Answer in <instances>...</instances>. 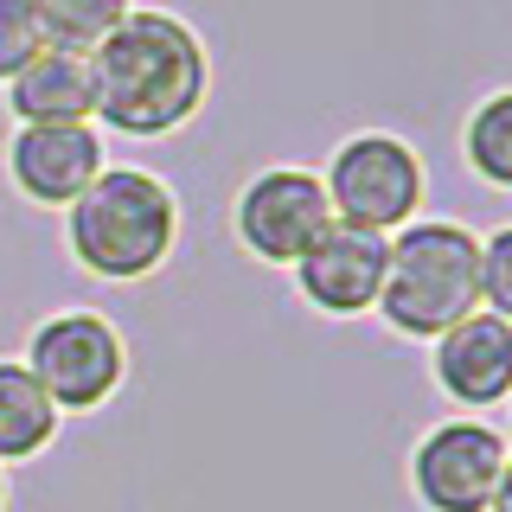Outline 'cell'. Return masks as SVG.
Listing matches in <instances>:
<instances>
[{
	"mask_svg": "<svg viewBox=\"0 0 512 512\" xmlns=\"http://www.w3.org/2000/svg\"><path fill=\"white\" fill-rule=\"evenodd\" d=\"M7 109L20 116V128L26 122H90L96 116L90 58L84 52H52V45H45V52L7 84Z\"/></svg>",
	"mask_w": 512,
	"mask_h": 512,
	"instance_id": "8fae6325",
	"label": "cell"
},
{
	"mask_svg": "<svg viewBox=\"0 0 512 512\" xmlns=\"http://www.w3.org/2000/svg\"><path fill=\"white\" fill-rule=\"evenodd\" d=\"M180 199L148 167H103L64 205V250L96 282H141L173 256Z\"/></svg>",
	"mask_w": 512,
	"mask_h": 512,
	"instance_id": "7a4b0ae2",
	"label": "cell"
},
{
	"mask_svg": "<svg viewBox=\"0 0 512 512\" xmlns=\"http://www.w3.org/2000/svg\"><path fill=\"white\" fill-rule=\"evenodd\" d=\"M0 506H7V474H0Z\"/></svg>",
	"mask_w": 512,
	"mask_h": 512,
	"instance_id": "e0dca14e",
	"label": "cell"
},
{
	"mask_svg": "<svg viewBox=\"0 0 512 512\" xmlns=\"http://www.w3.org/2000/svg\"><path fill=\"white\" fill-rule=\"evenodd\" d=\"M39 52H45V32L32 0H0V84H13Z\"/></svg>",
	"mask_w": 512,
	"mask_h": 512,
	"instance_id": "9a60e30c",
	"label": "cell"
},
{
	"mask_svg": "<svg viewBox=\"0 0 512 512\" xmlns=\"http://www.w3.org/2000/svg\"><path fill=\"white\" fill-rule=\"evenodd\" d=\"M461 154L487 186H512V90H493L461 128Z\"/></svg>",
	"mask_w": 512,
	"mask_h": 512,
	"instance_id": "5bb4252c",
	"label": "cell"
},
{
	"mask_svg": "<svg viewBox=\"0 0 512 512\" xmlns=\"http://www.w3.org/2000/svg\"><path fill=\"white\" fill-rule=\"evenodd\" d=\"M52 436H58L52 397L39 391V378H32L26 365L0 359V468L32 461L39 448H52Z\"/></svg>",
	"mask_w": 512,
	"mask_h": 512,
	"instance_id": "7c38bea8",
	"label": "cell"
},
{
	"mask_svg": "<svg viewBox=\"0 0 512 512\" xmlns=\"http://www.w3.org/2000/svg\"><path fill=\"white\" fill-rule=\"evenodd\" d=\"M480 308L512 320V224L480 237Z\"/></svg>",
	"mask_w": 512,
	"mask_h": 512,
	"instance_id": "2e32d148",
	"label": "cell"
},
{
	"mask_svg": "<svg viewBox=\"0 0 512 512\" xmlns=\"http://www.w3.org/2000/svg\"><path fill=\"white\" fill-rule=\"evenodd\" d=\"M327 205H333V224H352V231H404L423 205V160H416L410 141L384 135V128H365V135H346L333 148L327 173Z\"/></svg>",
	"mask_w": 512,
	"mask_h": 512,
	"instance_id": "277c9868",
	"label": "cell"
},
{
	"mask_svg": "<svg viewBox=\"0 0 512 512\" xmlns=\"http://www.w3.org/2000/svg\"><path fill=\"white\" fill-rule=\"evenodd\" d=\"M20 365L39 378V391L52 397V410L64 416V410H103L109 397L122 391L128 352H122V333L109 327L103 314L71 308V314H52V320L32 327Z\"/></svg>",
	"mask_w": 512,
	"mask_h": 512,
	"instance_id": "5b68a950",
	"label": "cell"
},
{
	"mask_svg": "<svg viewBox=\"0 0 512 512\" xmlns=\"http://www.w3.org/2000/svg\"><path fill=\"white\" fill-rule=\"evenodd\" d=\"M384 256H391V237L352 231V224H327L288 269H295V288H301L308 308H320L327 320H352V314L378 308Z\"/></svg>",
	"mask_w": 512,
	"mask_h": 512,
	"instance_id": "ba28073f",
	"label": "cell"
},
{
	"mask_svg": "<svg viewBox=\"0 0 512 512\" xmlns=\"http://www.w3.org/2000/svg\"><path fill=\"white\" fill-rule=\"evenodd\" d=\"M480 308V237L455 218H410L391 231L378 320L397 340H436Z\"/></svg>",
	"mask_w": 512,
	"mask_h": 512,
	"instance_id": "3957f363",
	"label": "cell"
},
{
	"mask_svg": "<svg viewBox=\"0 0 512 512\" xmlns=\"http://www.w3.org/2000/svg\"><path fill=\"white\" fill-rule=\"evenodd\" d=\"M327 224H333L327 186H320V173H308V167H263L256 180H244V192H237V205H231L237 244H244L256 263H276V269L295 263Z\"/></svg>",
	"mask_w": 512,
	"mask_h": 512,
	"instance_id": "52a82bcc",
	"label": "cell"
},
{
	"mask_svg": "<svg viewBox=\"0 0 512 512\" xmlns=\"http://www.w3.org/2000/svg\"><path fill=\"white\" fill-rule=\"evenodd\" d=\"M512 480V442L493 423H436L410 448V493L423 512H487Z\"/></svg>",
	"mask_w": 512,
	"mask_h": 512,
	"instance_id": "8992f818",
	"label": "cell"
},
{
	"mask_svg": "<svg viewBox=\"0 0 512 512\" xmlns=\"http://www.w3.org/2000/svg\"><path fill=\"white\" fill-rule=\"evenodd\" d=\"M103 167H109L103 135H96L90 122H26L20 135L7 141L13 192L32 199V205H45V212H64Z\"/></svg>",
	"mask_w": 512,
	"mask_h": 512,
	"instance_id": "9c48e42d",
	"label": "cell"
},
{
	"mask_svg": "<svg viewBox=\"0 0 512 512\" xmlns=\"http://www.w3.org/2000/svg\"><path fill=\"white\" fill-rule=\"evenodd\" d=\"M429 346H436L429 372H436L442 397H455L461 410H500L512 397V320L506 314L474 308Z\"/></svg>",
	"mask_w": 512,
	"mask_h": 512,
	"instance_id": "30bf717a",
	"label": "cell"
},
{
	"mask_svg": "<svg viewBox=\"0 0 512 512\" xmlns=\"http://www.w3.org/2000/svg\"><path fill=\"white\" fill-rule=\"evenodd\" d=\"M90 58V90H96V116L109 135L128 141H154L173 135L199 116L205 90H212V64H205V39L192 32L180 13H122V26L109 32Z\"/></svg>",
	"mask_w": 512,
	"mask_h": 512,
	"instance_id": "6da1fadb",
	"label": "cell"
},
{
	"mask_svg": "<svg viewBox=\"0 0 512 512\" xmlns=\"http://www.w3.org/2000/svg\"><path fill=\"white\" fill-rule=\"evenodd\" d=\"M32 13L52 52H96L122 26L128 0H32Z\"/></svg>",
	"mask_w": 512,
	"mask_h": 512,
	"instance_id": "4fadbf2b",
	"label": "cell"
}]
</instances>
